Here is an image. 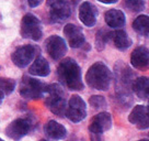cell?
<instances>
[{
	"label": "cell",
	"mask_w": 149,
	"mask_h": 141,
	"mask_svg": "<svg viewBox=\"0 0 149 141\" xmlns=\"http://www.w3.org/2000/svg\"><path fill=\"white\" fill-rule=\"evenodd\" d=\"M58 80L64 86L70 90H82L84 83L81 77V70L77 62L67 57L61 62L57 68Z\"/></svg>",
	"instance_id": "cell-1"
},
{
	"label": "cell",
	"mask_w": 149,
	"mask_h": 141,
	"mask_svg": "<svg viewBox=\"0 0 149 141\" xmlns=\"http://www.w3.org/2000/svg\"><path fill=\"white\" fill-rule=\"evenodd\" d=\"M86 82L91 88L107 90L112 82V72L103 62H97L89 67L86 74Z\"/></svg>",
	"instance_id": "cell-2"
},
{
	"label": "cell",
	"mask_w": 149,
	"mask_h": 141,
	"mask_svg": "<svg viewBox=\"0 0 149 141\" xmlns=\"http://www.w3.org/2000/svg\"><path fill=\"white\" fill-rule=\"evenodd\" d=\"M46 100L45 104L53 114H55L59 117H63L66 113L67 104L65 99L64 90L59 84H52L46 86L45 90Z\"/></svg>",
	"instance_id": "cell-3"
},
{
	"label": "cell",
	"mask_w": 149,
	"mask_h": 141,
	"mask_svg": "<svg viewBox=\"0 0 149 141\" xmlns=\"http://www.w3.org/2000/svg\"><path fill=\"white\" fill-rule=\"evenodd\" d=\"M46 85L41 80L24 76L21 82L20 95L26 99H38L45 95Z\"/></svg>",
	"instance_id": "cell-4"
},
{
	"label": "cell",
	"mask_w": 149,
	"mask_h": 141,
	"mask_svg": "<svg viewBox=\"0 0 149 141\" xmlns=\"http://www.w3.org/2000/svg\"><path fill=\"white\" fill-rule=\"evenodd\" d=\"M42 25L38 18L32 13L25 14L21 21V35L24 39L38 41L42 38Z\"/></svg>",
	"instance_id": "cell-5"
},
{
	"label": "cell",
	"mask_w": 149,
	"mask_h": 141,
	"mask_svg": "<svg viewBox=\"0 0 149 141\" xmlns=\"http://www.w3.org/2000/svg\"><path fill=\"white\" fill-rule=\"evenodd\" d=\"M66 117L72 122L82 121L87 116V106L79 95L71 96L66 108Z\"/></svg>",
	"instance_id": "cell-6"
},
{
	"label": "cell",
	"mask_w": 149,
	"mask_h": 141,
	"mask_svg": "<svg viewBox=\"0 0 149 141\" xmlns=\"http://www.w3.org/2000/svg\"><path fill=\"white\" fill-rule=\"evenodd\" d=\"M40 47L36 45H24L17 49L11 55V60L20 68L28 66L38 55Z\"/></svg>",
	"instance_id": "cell-7"
},
{
	"label": "cell",
	"mask_w": 149,
	"mask_h": 141,
	"mask_svg": "<svg viewBox=\"0 0 149 141\" xmlns=\"http://www.w3.org/2000/svg\"><path fill=\"white\" fill-rule=\"evenodd\" d=\"M49 17L54 23H61L70 16V6L67 0H47Z\"/></svg>",
	"instance_id": "cell-8"
},
{
	"label": "cell",
	"mask_w": 149,
	"mask_h": 141,
	"mask_svg": "<svg viewBox=\"0 0 149 141\" xmlns=\"http://www.w3.org/2000/svg\"><path fill=\"white\" fill-rule=\"evenodd\" d=\"M45 49L48 55L55 61L63 59L67 53V44L65 40L58 35H51L47 38L45 41Z\"/></svg>",
	"instance_id": "cell-9"
},
{
	"label": "cell",
	"mask_w": 149,
	"mask_h": 141,
	"mask_svg": "<svg viewBox=\"0 0 149 141\" xmlns=\"http://www.w3.org/2000/svg\"><path fill=\"white\" fill-rule=\"evenodd\" d=\"M31 130V121L25 118H19L8 125L6 128V135L10 139L20 140Z\"/></svg>",
	"instance_id": "cell-10"
},
{
	"label": "cell",
	"mask_w": 149,
	"mask_h": 141,
	"mask_svg": "<svg viewBox=\"0 0 149 141\" xmlns=\"http://www.w3.org/2000/svg\"><path fill=\"white\" fill-rule=\"evenodd\" d=\"M112 126V117L111 114L103 111L95 115L91 119L89 131L92 135H101L103 132L107 131Z\"/></svg>",
	"instance_id": "cell-11"
},
{
	"label": "cell",
	"mask_w": 149,
	"mask_h": 141,
	"mask_svg": "<svg viewBox=\"0 0 149 141\" xmlns=\"http://www.w3.org/2000/svg\"><path fill=\"white\" fill-rule=\"evenodd\" d=\"M130 123H133L134 126L138 129H147L149 127V108L148 106L144 105H137L135 108L132 110L128 117Z\"/></svg>",
	"instance_id": "cell-12"
},
{
	"label": "cell",
	"mask_w": 149,
	"mask_h": 141,
	"mask_svg": "<svg viewBox=\"0 0 149 141\" xmlns=\"http://www.w3.org/2000/svg\"><path fill=\"white\" fill-rule=\"evenodd\" d=\"M64 35H65L69 47H72V49L81 47L84 44V42H86V39H84V34L82 32V30L79 27H77L76 24H66L65 28H64Z\"/></svg>",
	"instance_id": "cell-13"
},
{
	"label": "cell",
	"mask_w": 149,
	"mask_h": 141,
	"mask_svg": "<svg viewBox=\"0 0 149 141\" xmlns=\"http://www.w3.org/2000/svg\"><path fill=\"white\" fill-rule=\"evenodd\" d=\"M98 9L94 5L89 1L82 2L79 7V19L86 27L91 28L97 22Z\"/></svg>",
	"instance_id": "cell-14"
},
{
	"label": "cell",
	"mask_w": 149,
	"mask_h": 141,
	"mask_svg": "<svg viewBox=\"0 0 149 141\" xmlns=\"http://www.w3.org/2000/svg\"><path fill=\"white\" fill-rule=\"evenodd\" d=\"M132 65L138 70H146L149 65V52L146 47L135 49L130 55Z\"/></svg>",
	"instance_id": "cell-15"
},
{
	"label": "cell",
	"mask_w": 149,
	"mask_h": 141,
	"mask_svg": "<svg viewBox=\"0 0 149 141\" xmlns=\"http://www.w3.org/2000/svg\"><path fill=\"white\" fill-rule=\"evenodd\" d=\"M44 133L47 138L53 139V140H59L64 139L67 136V130L66 128L55 120H49L45 123L44 126Z\"/></svg>",
	"instance_id": "cell-16"
},
{
	"label": "cell",
	"mask_w": 149,
	"mask_h": 141,
	"mask_svg": "<svg viewBox=\"0 0 149 141\" xmlns=\"http://www.w3.org/2000/svg\"><path fill=\"white\" fill-rule=\"evenodd\" d=\"M30 74L34 76H38V77H46L49 73H51V68H49V64L48 62L42 56H36L34 59V62L32 65L30 66Z\"/></svg>",
	"instance_id": "cell-17"
},
{
	"label": "cell",
	"mask_w": 149,
	"mask_h": 141,
	"mask_svg": "<svg viewBox=\"0 0 149 141\" xmlns=\"http://www.w3.org/2000/svg\"><path fill=\"white\" fill-rule=\"evenodd\" d=\"M104 19L109 27L111 28H122L125 24V14L121 10L111 9L104 14Z\"/></svg>",
	"instance_id": "cell-18"
},
{
	"label": "cell",
	"mask_w": 149,
	"mask_h": 141,
	"mask_svg": "<svg viewBox=\"0 0 149 141\" xmlns=\"http://www.w3.org/2000/svg\"><path fill=\"white\" fill-rule=\"evenodd\" d=\"M111 38L115 44V47L121 51H125L132 45V39L123 30H117L115 32H112Z\"/></svg>",
	"instance_id": "cell-19"
},
{
	"label": "cell",
	"mask_w": 149,
	"mask_h": 141,
	"mask_svg": "<svg viewBox=\"0 0 149 141\" xmlns=\"http://www.w3.org/2000/svg\"><path fill=\"white\" fill-rule=\"evenodd\" d=\"M133 90L140 99H148L149 96V80L148 77H138L133 82Z\"/></svg>",
	"instance_id": "cell-20"
},
{
	"label": "cell",
	"mask_w": 149,
	"mask_h": 141,
	"mask_svg": "<svg viewBox=\"0 0 149 141\" xmlns=\"http://www.w3.org/2000/svg\"><path fill=\"white\" fill-rule=\"evenodd\" d=\"M133 28L136 32L138 33L141 37L147 38L149 34V18L148 16L143 14L139 16L135 19V21L133 22Z\"/></svg>",
	"instance_id": "cell-21"
},
{
	"label": "cell",
	"mask_w": 149,
	"mask_h": 141,
	"mask_svg": "<svg viewBox=\"0 0 149 141\" xmlns=\"http://www.w3.org/2000/svg\"><path fill=\"white\" fill-rule=\"evenodd\" d=\"M112 35V32H109L105 29H102L97 32V37H95V47L98 51H102L105 47L107 42L110 41Z\"/></svg>",
	"instance_id": "cell-22"
},
{
	"label": "cell",
	"mask_w": 149,
	"mask_h": 141,
	"mask_svg": "<svg viewBox=\"0 0 149 141\" xmlns=\"http://www.w3.org/2000/svg\"><path fill=\"white\" fill-rule=\"evenodd\" d=\"M15 88V82L11 78H1L0 77V90H2L5 95H9Z\"/></svg>",
	"instance_id": "cell-23"
},
{
	"label": "cell",
	"mask_w": 149,
	"mask_h": 141,
	"mask_svg": "<svg viewBox=\"0 0 149 141\" xmlns=\"http://www.w3.org/2000/svg\"><path fill=\"white\" fill-rule=\"evenodd\" d=\"M125 5L130 11H134V12L143 11L145 8L144 0H125Z\"/></svg>",
	"instance_id": "cell-24"
},
{
	"label": "cell",
	"mask_w": 149,
	"mask_h": 141,
	"mask_svg": "<svg viewBox=\"0 0 149 141\" xmlns=\"http://www.w3.org/2000/svg\"><path fill=\"white\" fill-rule=\"evenodd\" d=\"M89 102H90V105L95 109L104 108L107 106V102H105L104 97L103 96H99V95H94L92 97H90Z\"/></svg>",
	"instance_id": "cell-25"
},
{
	"label": "cell",
	"mask_w": 149,
	"mask_h": 141,
	"mask_svg": "<svg viewBox=\"0 0 149 141\" xmlns=\"http://www.w3.org/2000/svg\"><path fill=\"white\" fill-rule=\"evenodd\" d=\"M43 0H28V4L30 7H32V8H35L37 7L38 5H41L42 4Z\"/></svg>",
	"instance_id": "cell-26"
},
{
	"label": "cell",
	"mask_w": 149,
	"mask_h": 141,
	"mask_svg": "<svg viewBox=\"0 0 149 141\" xmlns=\"http://www.w3.org/2000/svg\"><path fill=\"white\" fill-rule=\"evenodd\" d=\"M99 2H102L105 5H112V4H116L118 0H98Z\"/></svg>",
	"instance_id": "cell-27"
},
{
	"label": "cell",
	"mask_w": 149,
	"mask_h": 141,
	"mask_svg": "<svg viewBox=\"0 0 149 141\" xmlns=\"http://www.w3.org/2000/svg\"><path fill=\"white\" fill-rule=\"evenodd\" d=\"M3 98H5V93H3L2 90H0V104L2 103V100H3Z\"/></svg>",
	"instance_id": "cell-28"
}]
</instances>
